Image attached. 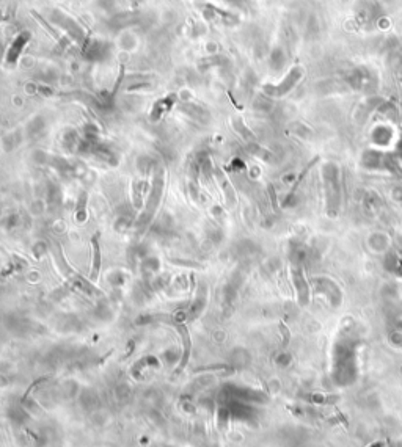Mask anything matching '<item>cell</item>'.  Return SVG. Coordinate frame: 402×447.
Listing matches in <instances>:
<instances>
[{"label": "cell", "mask_w": 402, "mask_h": 447, "mask_svg": "<svg viewBox=\"0 0 402 447\" xmlns=\"http://www.w3.org/2000/svg\"><path fill=\"white\" fill-rule=\"evenodd\" d=\"M58 27H61L65 31L71 35L72 39H76L77 43H84L85 35H84V28L79 26V24L71 18V16L61 13L60 10H54L52 11V18H51Z\"/></svg>", "instance_id": "3957f363"}, {"label": "cell", "mask_w": 402, "mask_h": 447, "mask_svg": "<svg viewBox=\"0 0 402 447\" xmlns=\"http://www.w3.org/2000/svg\"><path fill=\"white\" fill-rule=\"evenodd\" d=\"M302 76H303V69L299 68V66H295V68L291 69V73H289L283 79V82H281L280 85H275V86H273V85H266V86H264V91H266L267 94H270V96H273V98H280V96H285L286 93H289V91L294 88L295 83L302 79Z\"/></svg>", "instance_id": "7a4b0ae2"}, {"label": "cell", "mask_w": 402, "mask_h": 447, "mask_svg": "<svg viewBox=\"0 0 402 447\" xmlns=\"http://www.w3.org/2000/svg\"><path fill=\"white\" fill-rule=\"evenodd\" d=\"M29 39H30L29 31H22V33H19L18 36L13 39L10 49H8V52H6V61L8 63H11V65H13V63H16V61L19 60V55L22 53L24 47L27 46Z\"/></svg>", "instance_id": "277c9868"}, {"label": "cell", "mask_w": 402, "mask_h": 447, "mask_svg": "<svg viewBox=\"0 0 402 447\" xmlns=\"http://www.w3.org/2000/svg\"><path fill=\"white\" fill-rule=\"evenodd\" d=\"M172 101H173V99H172ZM172 101H170V98H167V99H162V101L156 102L154 108H152L151 118H152V119H159V118H160V115H162L164 111H167L168 108L172 107Z\"/></svg>", "instance_id": "8992f818"}, {"label": "cell", "mask_w": 402, "mask_h": 447, "mask_svg": "<svg viewBox=\"0 0 402 447\" xmlns=\"http://www.w3.org/2000/svg\"><path fill=\"white\" fill-rule=\"evenodd\" d=\"M181 110L186 111V113L190 115L192 118H195L197 121H206V119H209V113H206L203 108L200 105H195V104H184Z\"/></svg>", "instance_id": "5b68a950"}, {"label": "cell", "mask_w": 402, "mask_h": 447, "mask_svg": "<svg viewBox=\"0 0 402 447\" xmlns=\"http://www.w3.org/2000/svg\"><path fill=\"white\" fill-rule=\"evenodd\" d=\"M333 378L338 385H347L355 380V352L350 342H341L336 347Z\"/></svg>", "instance_id": "6da1fadb"}]
</instances>
